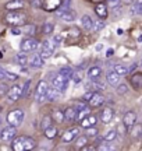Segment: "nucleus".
Here are the masks:
<instances>
[{"mask_svg": "<svg viewBox=\"0 0 142 151\" xmlns=\"http://www.w3.org/2000/svg\"><path fill=\"white\" fill-rule=\"evenodd\" d=\"M24 118H25V112H24L22 109H14V111H11V112L7 115V123L10 124V126L18 127V126L22 123Z\"/></svg>", "mask_w": 142, "mask_h": 151, "instance_id": "2", "label": "nucleus"}, {"mask_svg": "<svg viewBox=\"0 0 142 151\" xmlns=\"http://www.w3.org/2000/svg\"><path fill=\"white\" fill-rule=\"evenodd\" d=\"M1 123H3V120H1V116H0V124H1Z\"/></svg>", "mask_w": 142, "mask_h": 151, "instance_id": "60", "label": "nucleus"}, {"mask_svg": "<svg viewBox=\"0 0 142 151\" xmlns=\"http://www.w3.org/2000/svg\"><path fill=\"white\" fill-rule=\"evenodd\" d=\"M96 122H98L96 116L88 115V116H85L84 119H81V120H80V126H81V127H84V129H88V127H92V126H95V124H96Z\"/></svg>", "mask_w": 142, "mask_h": 151, "instance_id": "15", "label": "nucleus"}, {"mask_svg": "<svg viewBox=\"0 0 142 151\" xmlns=\"http://www.w3.org/2000/svg\"><path fill=\"white\" fill-rule=\"evenodd\" d=\"M88 102H89V105H91L92 108H99L100 105H103L104 104V97L103 95H100L99 92H93L91 99H89Z\"/></svg>", "mask_w": 142, "mask_h": 151, "instance_id": "12", "label": "nucleus"}, {"mask_svg": "<svg viewBox=\"0 0 142 151\" xmlns=\"http://www.w3.org/2000/svg\"><path fill=\"white\" fill-rule=\"evenodd\" d=\"M16 59H17V63L20 66H27L28 65V58H27V55H24V53H20V55H17L16 56Z\"/></svg>", "mask_w": 142, "mask_h": 151, "instance_id": "38", "label": "nucleus"}, {"mask_svg": "<svg viewBox=\"0 0 142 151\" xmlns=\"http://www.w3.org/2000/svg\"><path fill=\"white\" fill-rule=\"evenodd\" d=\"M88 78L92 81H98L100 78V76H102V69L99 67V66H92L91 69H88Z\"/></svg>", "mask_w": 142, "mask_h": 151, "instance_id": "14", "label": "nucleus"}, {"mask_svg": "<svg viewBox=\"0 0 142 151\" xmlns=\"http://www.w3.org/2000/svg\"><path fill=\"white\" fill-rule=\"evenodd\" d=\"M56 134H57V129L53 127V126H49L48 129H45V136H46L48 139H55Z\"/></svg>", "mask_w": 142, "mask_h": 151, "instance_id": "35", "label": "nucleus"}, {"mask_svg": "<svg viewBox=\"0 0 142 151\" xmlns=\"http://www.w3.org/2000/svg\"><path fill=\"white\" fill-rule=\"evenodd\" d=\"M137 63H134V65H131V67H130V69H128V70H130V73H131V71H134L135 70V69H137Z\"/></svg>", "mask_w": 142, "mask_h": 151, "instance_id": "58", "label": "nucleus"}, {"mask_svg": "<svg viewBox=\"0 0 142 151\" xmlns=\"http://www.w3.org/2000/svg\"><path fill=\"white\" fill-rule=\"evenodd\" d=\"M35 147H36V141L33 140V139H31V137H27V136H25V140H24V151L33 150Z\"/></svg>", "mask_w": 142, "mask_h": 151, "instance_id": "28", "label": "nucleus"}, {"mask_svg": "<svg viewBox=\"0 0 142 151\" xmlns=\"http://www.w3.org/2000/svg\"><path fill=\"white\" fill-rule=\"evenodd\" d=\"M56 17L64 22H72L75 21V13L68 10V9H57L56 11Z\"/></svg>", "mask_w": 142, "mask_h": 151, "instance_id": "6", "label": "nucleus"}, {"mask_svg": "<svg viewBox=\"0 0 142 151\" xmlns=\"http://www.w3.org/2000/svg\"><path fill=\"white\" fill-rule=\"evenodd\" d=\"M116 87H117V88H116V92H117L119 95H124V94H127V91H128V87H127V84H124V83H123V84L119 83Z\"/></svg>", "mask_w": 142, "mask_h": 151, "instance_id": "39", "label": "nucleus"}, {"mask_svg": "<svg viewBox=\"0 0 142 151\" xmlns=\"http://www.w3.org/2000/svg\"><path fill=\"white\" fill-rule=\"evenodd\" d=\"M6 78L16 81V80H18V76H17L16 73H11V71H7V70H6Z\"/></svg>", "mask_w": 142, "mask_h": 151, "instance_id": "46", "label": "nucleus"}, {"mask_svg": "<svg viewBox=\"0 0 142 151\" xmlns=\"http://www.w3.org/2000/svg\"><path fill=\"white\" fill-rule=\"evenodd\" d=\"M53 42H55V45H60V43L63 42V37H61V35H59V34H57V35H55V37H53Z\"/></svg>", "mask_w": 142, "mask_h": 151, "instance_id": "50", "label": "nucleus"}, {"mask_svg": "<svg viewBox=\"0 0 142 151\" xmlns=\"http://www.w3.org/2000/svg\"><path fill=\"white\" fill-rule=\"evenodd\" d=\"M113 53H114V50H113V49H107V52H106V56H107V58H110V56H111Z\"/></svg>", "mask_w": 142, "mask_h": 151, "instance_id": "56", "label": "nucleus"}, {"mask_svg": "<svg viewBox=\"0 0 142 151\" xmlns=\"http://www.w3.org/2000/svg\"><path fill=\"white\" fill-rule=\"evenodd\" d=\"M29 65H31V67H36V69H39V67H42V66H45V59L40 56V55H33L32 59L28 62Z\"/></svg>", "mask_w": 142, "mask_h": 151, "instance_id": "21", "label": "nucleus"}, {"mask_svg": "<svg viewBox=\"0 0 142 151\" xmlns=\"http://www.w3.org/2000/svg\"><path fill=\"white\" fill-rule=\"evenodd\" d=\"M96 134H98V129H96L95 126H92V127H88V136H89V137H95Z\"/></svg>", "mask_w": 142, "mask_h": 151, "instance_id": "47", "label": "nucleus"}, {"mask_svg": "<svg viewBox=\"0 0 142 151\" xmlns=\"http://www.w3.org/2000/svg\"><path fill=\"white\" fill-rule=\"evenodd\" d=\"M17 136V127L14 126H7L0 130V139L3 141H11Z\"/></svg>", "mask_w": 142, "mask_h": 151, "instance_id": "7", "label": "nucleus"}, {"mask_svg": "<svg viewBox=\"0 0 142 151\" xmlns=\"http://www.w3.org/2000/svg\"><path fill=\"white\" fill-rule=\"evenodd\" d=\"M114 71L117 73V74H120V76H126L130 73V70H128V67L124 65H116L114 66Z\"/></svg>", "mask_w": 142, "mask_h": 151, "instance_id": "33", "label": "nucleus"}, {"mask_svg": "<svg viewBox=\"0 0 142 151\" xmlns=\"http://www.w3.org/2000/svg\"><path fill=\"white\" fill-rule=\"evenodd\" d=\"M88 144V137L87 136H78L77 137V141H75V146H77V148H84V147Z\"/></svg>", "mask_w": 142, "mask_h": 151, "instance_id": "30", "label": "nucleus"}, {"mask_svg": "<svg viewBox=\"0 0 142 151\" xmlns=\"http://www.w3.org/2000/svg\"><path fill=\"white\" fill-rule=\"evenodd\" d=\"M131 86L134 90H141L142 88V73H135L131 77Z\"/></svg>", "mask_w": 142, "mask_h": 151, "instance_id": "23", "label": "nucleus"}, {"mask_svg": "<svg viewBox=\"0 0 142 151\" xmlns=\"http://www.w3.org/2000/svg\"><path fill=\"white\" fill-rule=\"evenodd\" d=\"M10 32L13 34V35H20V34H21V28L20 27H13L10 29Z\"/></svg>", "mask_w": 142, "mask_h": 151, "instance_id": "52", "label": "nucleus"}, {"mask_svg": "<svg viewBox=\"0 0 142 151\" xmlns=\"http://www.w3.org/2000/svg\"><path fill=\"white\" fill-rule=\"evenodd\" d=\"M48 90H49V84L48 81L40 80L36 86V90H35V99L36 102H43L46 99V94H48Z\"/></svg>", "mask_w": 142, "mask_h": 151, "instance_id": "3", "label": "nucleus"}, {"mask_svg": "<svg viewBox=\"0 0 142 151\" xmlns=\"http://www.w3.org/2000/svg\"><path fill=\"white\" fill-rule=\"evenodd\" d=\"M42 29H43L45 34H52L53 32V29H55V25H53L52 22H45L43 27H42Z\"/></svg>", "mask_w": 142, "mask_h": 151, "instance_id": "41", "label": "nucleus"}, {"mask_svg": "<svg viewBox=\"0 0 142 151\" xmlns=\"http://www.w3.org/2000/svg\"><path fill=\"white\" fill-rule=\"evenodd\" d=\"M104 27V21L100 18L99 21H93V27H92V31L93 32H98V31H100L102 28Z\"/></svg>", "mask_w": 142, "mask_h": 151, "instance_id": "40", "label": "nucleus"}, {"mask_svg": "<svg viewBox=\"0 0 142 151\" xmlns=\"http://www.w3.org/2000/svg\"><path fill=\"white\" fill-rule=\"evenodd\" d=\"M29 87H31V81L28 80L25 84H24V87H22V97H27L28 94H29Z\"/></svg>", "mask_w": 142, "mask_h": 151, "instance_id": "44", "label": "nucleus"}, {"mask_svg": "<svg viewBox=\"0 0 142 151\" xmlns=\"http://www.w3.org/2000/svg\"><path fill=\"white\" fill-rule=\"evenodd\" d=\"M80 29H78V28H71L70 29V35L71 37H80Z\"/></svg>", "mask_w": 142, "mask_h": 151, "instance_id": "51", "label": "nucleus"}, {"mask_svg": "<svg viewBox=\"0 0 142 151\" xmlns=\"http://www.w3.org/2000/svg\"><path fill=\"white\" fill-rule=\"evenodd\" d=\"M38 46H39V42L35 39V38H31V37L25 38V39L21 42V45H20V48H21V50L24 52V53L33 52V50L38 49Z\"/></svg>", "mask_w": 142, "mask_h": 151, "instance_id": "5", "label": "nucleus"}, {"mask_svg": "<svg viewBox=\"0 0 142 151\" xmlns=\"http://www.w3.org/2000/svg\"><path fill=\"white\" fill-rule=\"evenodd\" d=\"M139 41H141V42H142V35H141V37H139Z\"/></svg>", "mask_w": 142, "mask_h": 151, "instance_id": "61", "label": "nucleus"}, {"mask_svg": "<svg viewBox=\"0 0 142 151\" xmlns=\"http://www.w3.org/2000/svg\"><path fill=\"white\" fill-rule=\"evenodd\" d=\"M42 46H45V48L50 49V50H55V45L50 42V41H45V42H42Z\"/></svg>", "mask_w": 142, "mask_h": 151, "instance_id": "49", "label": "nucleus"}, {"mask_svg": "<svg viewBox=\"0 0 142 151\" xmlns=\"http://www.w3.org/2000/svg\"><path fill=\"white\" fill-rule=\"evenodd\" d=\"M99 150H113V146H110V144H102V146H99Z\"/></svg>", "mask_w": 142, "mask_h": 151, "instance_id": "53", "label": "nucleus"}, {"mask_svg": "<svg viewBox=\"0 0 142 151\" xmlns=\"http://www.w3.org/2000/svg\"><path fill=\"white\" fill-rule=\"evenodd\" d=\"M141 66H142V62H141Z\"/></svg>", "mask_w": 142, "mask_h": 151, "instance_id": "62", "label": "nucleus"}, {"mask_svg": "<svg viewBox=\"0 0 142 151\" xmlns=\"http://www.w3.org/2000/svg\"><path fill=\"white\" fill-rule=\"evenodd\" d=\"M92 1H96V3H100L102 0H92Z\"/></svg>", "mask_w": 142, "mask_h": 151, "instance_id": "59", "label": "nucleus"}, {"mask_svg": "<svg viewBox=\"0 0 142 151\" xmlns=\"http://www.w3.org/2000/svg\"><path fill=\"white\" fill-rule=\"evenodd\" d=\"M52 123H53V118H52L50 115H46V116H43V119H42L40 127L45 130V129H48L49 126H52Z\"/></svg>", "mask_w": 142, "mask_h": 151, "instance_id": "32", "label": "nucleus"}, {"mask_svg": "<svg viewBox=\"0 0 142 151\" xmlns=\"http://www.w3.org/2000/svg\"><path fill=\"white\" fill-rule=\"evenodd\" d=\"M52 118L55 119L57 123H63L64 122V112H61V111H53V115H52Z\"/></svg>", "mask_w": 142, "mask_h": 151, "instance_id": "34", "label": "nucleus"}, {"mask_svg": "<svg viewBox=\"0 0 142 151\" xmlns=\"http://www.w3.org/2000/svg\"><path fill=\"white\" fill-rule=\"evenodd\" d=\"M3 78H6V70L3 67H0V80H3Z\"/></svg>", "mask_w": 142, "mask_h": 151, "instance_id": "55", "label": "nucleus"}, {"mask_svg": "<svg viewBox=\"0 0 142 151\" xmlns=\"http://www.w3.org/2000/svg\"><path fill=\"white\" fill-rule=\"evenodd\" d=\"M52 86L55 87L59 92H64L68 88V78L63 77L61 74H56L52 78Z\"/></svg>", "mask_w": 142, "mask_h": 151, "instance_id": "4", "label": "nucleus"}, {"mask_svg": "<svg viewBox=\"0 0 142 151\" xmlns=\"http://www.w3.org/2000/svg\"><path fill=\"white\" fill-rule=\"evenodd\" d=\"M121 3H124V4H132V1L134 0H120Z\"/></svg>", "mask_w": 142, "mask_h": 151, "instance_id": "57", "label": "nucleus"}, {"mask_svg": "<svg viewBox=\"0 0 142 151\" xmlns=\"http://www.w3.org/2000/svg\"><path fill=\"white\" fill-rule=\"evenodd\" d=\"M131 13L132 14H142V0H135L132 1V7H131Z\"/></svg>", "mask_w": 142, "mask_h": 151, "instance_id": "26", "label": "nucleus"}, {"mask_svg": "<svg viewBox=\"0 0 142 151\" xmlns=\"http://www.w3.org/2000/svg\"><path fill=\"white\" fill-rule=\"evenodd\" d=\"M29 3L32 7L35 9H42V6H43V0H29Z\"/></svg>", "mask_w": 142, "mask_h": 151, "instance_id": "43", "label": "nucleus"}, {"mask_svg": "<svg viewBox=\"0 0 142 151\" xmlns=\"http://www.w3.org/2000/svg\"><path fill=\"white\" fill-rule=\"evenodd\" d=\"M92 94L93 92H87V94H85V95H84V101H89V99H91V97H92Z\"/></svg>", "mask_w": 142, "mask_h": 151, "instance_id": "54", "label": "nucleus"}, {"mask_svg": "<svg viewBox=\"0 0 142 151\" xmlns=\"http://www.w3.org/2000/svg\"><path fill=\"white\" fill-rule=\"evenodd\" d=\"M135 122H137V113L132 112V111L126 112L124 118H123V124L126 126L127 129H131L132 126L135 124Z\"/></svg>", "mask_w": 142, "mask_h": 151, "instance_id": "9", "label": "nucleus"}, {"mask_svg": "<svg viewBox=\"0 0 142 151\" xmlns=\"http://www.w3.org/2000/svg\"><path fill=\"white\" fill-rule=\"evenodd\" d=\"M22 97V87L21 86H13L7 91V98L10 102H16Z\"/></svg>", "mask_w": 142, "mask_h": 151, "instance_id": "8", "label": "nucleus"}, {"mask_svg": "<svg viewBox=\"0 0 142 151\" xmlns=\"http://www.w3.org/2000/svg\"><path fill=\"white\" fill-rule=\"evenodd\" d=\"M24 140H25V136H20V137H14L13 139V150L14 151H24Z\"/></svg>", "mask_w": 142, "mask_h": 151, "instance_id": "18", "label": "nucleus"}, {"mask_svg": "<svg viewBox=\"0 0 142 151\" xmlns=\"http://www.w3.org/2000/svg\"><path fill=\"white\" fill-rule=\"evenodd\" d=\"M114 116V111L111 108H104L102 112H100V122L104 124H107L111 122V119Z\"/></svg>", "mask_w": 142, "mask_h": 151, "instance_id": "13", "label": "nucleus"}, {"mask_svg": "<svg viewBox=\"0 0 142 151\" xmlns=\"http://www.w3.org/2000/svg\"><path fill=\"white\" fill-rule=\"evenodd\" d=\"M116 137H117V130H116V129H111V130H109V132L104 134L103 140L104 141H113Z\"/></svg>", "mask_w": 142, "mask_h": 151, "instance_id": "36", "label": "nucleus"}, {"mask_svg": "<svg viewBox=\"0 0 142 151\" xmlns=\"http://www.w3.org/2000/svg\"><path fill=\"white\" fill-rule=\"evenodd\" d=\"M120 74H117L114 70H110L107 71V74H106V80H107V83H109L110 86L116 87L119 83H120Z\"/></svg>", "mask_w": 142, "mask_h": 151, "instance_id": "16", "label": "nucleus"}, {"mask_svg": "<svg viewBox=\"0 0 142 151\" xmlns=\"http://www.w3.org/2000/svg\"><path fill=\"white\" fill-rule=\"evenodd\" d=\"M7 91H9V86L6 83H0V97L7 95Z\"/></svg>", "mask_w": 142, "mask_h": 151, "instance_id": "42", "label": "nucleus"}, {"mask_svg": "<svg viewBox=\"0 0 142 151\" xmlns=\"http://www.w3.org/2000/svg\"><path fill=\"white\" fill-rule=\"evenodd\" d=\"M89 115V108L88 106H85V108H82V109H78L75 113V120H81V119H84L85 116H88Z\"/></svg>", "mask_w": 142, "mask_h": 151, "instance_id": "29", "label": "nucleus"}, {"mask_svg": "<svg viewBox=\"0 0 142 151\" xmlns=\"http://www.w3.org/2000/svg\"><path fill=\"white\" fill-rule=\"evenodd\" d=\"M6 22L10 24L11 27H21L22 24L25 22V14L13 10L6 14Z\"/></svg>", "mask_w": 142, "mask_h": 151, "instance_id": "1", "label": "nucleus"}, {"mask_svg": "<svg viewBox=\"0 0 142 151\" xmlns=\"http://www.w3.org/2000/svg\"><path fill=\"white\" fill-rule=\"evenodd\" d=\"M20 28H21V34L27 35V37H32L36 32V27L33 24H22Z\"/></svg>", "mask_w": 142, "mask_h": 151, "instance_id": "22", "label": "nucleus"}, {"mask_svg": "<svg viewBox=\"0 0 142 151\" xmlns=\"http://www.w3.org/2000/svg\"><path fill=\"white\" fill-rule=\"evenodd\" d=\"M81 25L82 28L85 29V31H91L93 27V20L92 17L89 16V14H85V16L81 17Z\"/></svg>", "mask_w": 142, "mask_h": 151, "instance_id": "19", "label": "nucleus"}, {"mask_svg": "<svg viewBox=\"0 0 142 151\" xmlns=\"http://www.w3.org/2000/svg\"><path fill=\"white\" fill-rule=\"evenodd\" d=\"M61 0H43V6L42 9L45 11H56L57 9H60Z\"/></svg>", "mask_w": 142, "mask_h": 151, "instance_id": "11", "label": "nucleus"}, {"mask_svg": "<svg viewBox=\"0 0 142 151\" xmlns=\"http://www.w3.org/2000/svg\"><path fill=\"white\" fill-rule=\"evenodd\" d=\"M72 80H74V83L75 84H78V83H81V80H82V77H81V73H74L72 74V77H71Z\"/></svg>", "mask_w": 142, "mask_h": 151, "instance_id": "48", "label": "nucleus"}, {"mask_svg": "<svg viewBox=\"0 0 142 151\" xmlns=\"http://www.w3.org/2000/svg\"><path fill=\"white\" fill-rule=\"evenodd\" d=\"M107 3H109V6L111 7V9H119L120 7V0H107Z\"/></svg>", "mask_w": 142, "mask_h": 151, "instance_id": "45", "label": "nucleus"}, {"mask_svg": "<svg viewBox=\"0 0 142 151\" xmlns=\"http://www.w3.org/2000/svg\"><path fill=\"white\" fill-rule=\"evenodd\" d=\"M39 55H40V56H42L45 60H46V59H50V58L53 56V50H50V49H48V48H45V46H42V49H40Z\"/></svg>", "mask_w": 142, "mask_h": 151, "instance_id": "37", "label": "nucleus"}, {"mask_svg": "<svg viewBox=\"0 0 142 151\" xmlns=\"http://www.w3.org/2000/svg\"><path fill=\"white\" fill-rule=\"evenodd\" d=\"M59 94H60V92L57 91L55 87H49L48 94H46V99H48V101H56V98L59 97Z\"/></svg>", "mask_w": 142, "mask_h": 151, "instance_id": "27", "label": "nucleus"}, {"mask_svg": "<svg viewBox=\"0 0 142 151\" xmlns=\"http://www.w3.org/2000/svg\"><path fill=\"white\" fill-rule=\"evenodd\" d=\"M95 13L98 14V17L99 18H102V20H104L106 17H107V7H106V4H103L102 1L100 3H98L96 4V7H95Z\"/></svg>", "mask_w": 142, "mask_h": 151, "instance_id": "20", "label": "nucleus"}, {"mask_svg": "<svg viewBox=\"0 0 142 151\" xmlns=\"http://www.w3.org/2000/svg\"><path fill=\"white\" fill-rule=\"evenodd\" d=\"M131 136L134 139H141L142 137V124H134L131 127Z\"/></svg>", "mask_w": 142, "mask_h": 151, "instance_id": "25", "label": "nucleus"}, {"mask_svg": "<svg viewBox=\"0 0 142 151\" xmlns=\"http://www.w3.org/2000/svg\"><path fill=\"white\" fill-rule=\"evenodd\" d=\"M59 74H61L63 77H66V78H68L70 80L71 77H72V74H74V71H72V69L71 67H61L60 70H59Z\"/></svg>", "mask_w": 142, "mask_h": 151, "instance_id": "31", "label": "nucleus"}, {"mask_svg": "<svg viewBox=\"0 0 142 151\" xmlns=\"http://www.w3.org/2000/svg\"><path fill=\"white\" fill-rule=\"evenodd\" d=\"M75 113H77V111L74 108H67L64 111V120H67V122L75 120Z\"/></svg>", "mask_w": 142, "mask_h": 151, "instance_id": "24", "label": "nucleus"}, {"mask_svg": "<svg viewBox=\"0 0 142 151\" xmlns=\"http://www.w3.org/2000/svg\"><path fill=\"white\" fill-rule=\"evenodd\" d=\"M78 134H80V129H78V127L68 129L67 132H64V134L61 137V141H63V143H71L75 137H78Z\"/></svg>", "mask_w": 142, "mask_h": 151, "instance_id": "10", "label": "nucleus"}, {"mask_svg": "<svg viewBox=\"0 0 142 151\" xmlns=\"http://www.w3.org/2000/svg\"><path fill=\"white\" fill-rule=\"evenodd\" d=\"M25 6V1L24 0H10V1H7L6 3V9L7 10H20Z\"/></svg>", "mask_w": 142, "mask_h": 151, "instance_id": "17", "label": "nucleus"}]
</instances>
